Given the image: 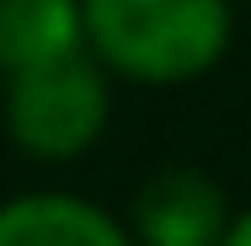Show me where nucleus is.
I'll use <instances>...</instances> for the list:
<instances>
[{"instance_id": "obj_1", "label": "nucleus", "mask_w": 251, "mask_h": 246, "mask_svg": "<svg viewBox=\"0 0 251 246\" xmlns=\"http://www.w3.org/2000/svg\"><path fill=\"white\" fill-rule=\"evenodd\" d=\"M86 38L134 81L203 75L230 43L225 0H86Z\"/></svg>"}, {"instance_id": "obj_2", "label": "nucleus", "mask_w": 251, "mask_h": 246, "mask_svg": "<svg viewBox=\"0 0 251 246\" xmlns=\"http://www.w3.org/2000/svg\"><path fill=\"white\" fill-rule=\"evenodd\" d=\"M5 123H11V139L27 155L70 161L107 123V81L86 54L59 59V64L32 70V75H16L11 97H5Z\"/></svg>"}, {"instance_id": "obj_3", "label": "nucleus", "mask_w": 251, "mask_h": 246, "mask_svg": "<svg viewBox=\"0 0 251 246\" xmlns=\"http://www.w3.org/2000/svg\"><path fill=\"white\" fill-rule=\"evenodd\" d=\"M139 236L145 246H225V193L193 166H171L139 193Z\"/></svg>"}, {"instance_id": "obj_4", "label": "nucleus", "mask_w": 251, "mask_h": 246, "mask_svg": "<svg viewBox=\"0 0 251 246\" xmlns=\"http://www.w3.org/2000/svg\"><path fill=\"white\" fill-rule=\"evenodd\" d=\"M86 43V5L75 0H0V70L32 75L59 59H75Z\"/></svg>"}, {"instance_id": "obj_5", "label": "nucleus", "mask_w": 251, "mask_h": 246, "mask_svg": "<svg viewBox=\"0 0 251 246\" xmlns=\"http://www.w3.org/2000/svg\"><path fill=\"white\" fill-rule=\"evenodd\" d=\"M0 246H128V241L101 209L64 193H38L0 209Z\"/></svg>"}, {"instance_id": "obj_6", "label": "nucleus", "mask_w": 251, "mask_h": 246, "mask_svg": "<svg viewBox=\"0 0 251 246\" xmlns=\"http://www.w3.org/2000/svg\"><path fill=\"white\" fill-rule=\"evenodd\" d=\"M225 246H251V209L241 214V225H230V236H225Z\"/></svg>"}]
</instances>
